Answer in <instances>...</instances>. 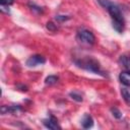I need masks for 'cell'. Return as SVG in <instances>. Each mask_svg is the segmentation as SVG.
<instances>
[{
    "label": "cell",
    "instance_id": "obj_3",
    "mask_svg": "<svg viewBox=\"0 0 130 130\" xmlns=\"http://www.w3.org/2000/svg\"><path fill=\"white\" fill-rule=\"evenodd\" d=\"M76 38H77V41L79 43H81L82 45H85V46H91V45H93V43L95 41L94 35L86 28L78 29Z\"/></svg>",
    "mask_w": 130,
    "mask_h": 130
},
{
    "label": "cell",
    "instance_id": "obj_10",
    "mask_svg": "<svg viewBox=\"0 0 130 130\" xmlns=\"http://www.w3.org/2000/svg\"><path fill=\"white\" fill-rule=\"evenodd\" d=\"M121 95H122L123 100L126 102V104L130 105V91L126 88H122L121 89Z\"/></svg>",
    "mask_w": 130,
    "mask_h": 130
},
{
    "label": "cell",
    "instance_id": "obj_14",
    "mask_svg": "<svg viewBox=\"0 0 130 130\" xmlns=\"http://www.w3.org/2000/svg\"><path fill=\"white\" fill-rule=\"evenodd\" d=\"M111 112H112L113 116H114L116 119L122 118V113H121V111H120L119 109H117V108H112V109H111Z\"/></svg>",
    "mask_w": 130,
    "mask_h": 130
},
{
    "label": "cell",
    "instance_id": "obj_8",
    "mask_svg": "<svg viewBox=\"0 0 130 130\" xmlns=\"http://www.w3.org/2000/svg\"><path fill=\"white\" fill-rule=\"evenodd\" d=\"M20 107L19 106H2L1 107V113L3 115L5 114H8V113H11V114H14L16 113L17 111H20Z\"/></svg>",
    "mask_w": 130,
    "mask_h": 130
},
{
    "label": "cell",
    "instance_id": "obj_5",
    "mask_svg": "<svg viewBox=\"0 0 130 130\" xmlns=\"http://www.w3.org/2000/svg\"><path fill=\"white\" fill-rule=\"evenodd\" d=\"M43 124H44L45 127L48 128V129H52V130L61 129V126L59 125L58 120H57L54 116H51V117H49V118L43 120Z\"/></svg>",
    "mask_w": 130,
    "mask_h": 130
},
{
    "label": "cell",
    "instance_id": "obj_2",
    "mask_svg": "<svg viewBox=\"0 0 130 130\" xmlns=\"http://www.w3.org/2000/svg\"><path fill=\"white\" fill-rule=\"evenodd\" d=\"M75 64L77 67L82 68L86 71H90L96 74H102L103 71L101 69V65L98 60H95L92 57H84L82 59L75 60Z\"/></svg>",
    "mask_w": 130,
    "mask_h": 130
},
{
    "label": "cell",
    "instance_id": "obj_7",
    "mask_svg": "<svg viewBox=\"0 0 130 130\" xmlns=\"http://www.w3.org/2000/svg\"><path fill=\"white\" fill-rule=\"evenodd\" d=\"M119 79H120V81H121L124 85L130 87V70L121 72L120 75H119Z\"/></svg>",
    "mask_w": 130,
    "mask_h": 130
},
{
    "label": "cell",
    "instance_id": "obj_16",
    "mask_svg": "<svg viewBox=\"0 0 130 130\" xmlns=\"http://www.w3.org/2000/svg\"><path fill=\"white\" fill-rule=\"evenodd\" d=\"M55 18H56L57 21H65V20H68L70 17L66 16V15H57Z\"/></svg>",
    "mask_w": 130,
    "mask_h": 130
},
{
    "label": "cell",
    "instance_id": "obj_11",
    "mask_svg": "<svg viewBox=\"0 0 130 130\" xmlns=\"http://www.w3.org/2000/svg\"><path fill=\"white\" fill-rule=\"evenodd\" d=\"M57 81H58V76H56V75H49V76L46 77V79H45V83H46L47 85H53V84H55Z\"/></svg>",
    "mask_w": 130,
    "mask_h": 130
},
{
    "label": "cell",
    "instance_id": "obj_4",
    "mask_svg": "<svg viewBox=\"0 0 130 130\" xmlns=\"http://www.w3.org/2000/svg\"><path fill=\"white\" fill-rule=\"evenodd\" d=\"M45 62H46V59H45L44 56H42V55H32L26 60L25 63L28 67H36V66L44 64Z\"/></svg>",
    "mask_w": 130,
    "mask_h": 130
},
{
    "label": "cell",
    "instance_id": "obj_17",
    "mask_svg": "<svg viewBox=\"0 0 130 130\" xmlns=\"http://www.w3.org/2000/svg\"><path fill=\"white\" fill-rule=\"evenodd\" d=\"M0 2H1V5H11L13 2H14V0H0Z\"/></svg>",
    "mask_w": 130,
    "mask_h": 130
},
{
    "label": "cell",
    "instance_id": "obj_9",
    "mask_svg": "<svg viewBox=\"0 0 130 130\" xmlns=\"http://www.w3.org/2000/svg\"><path fill=\"white\" fill-rule=\"evenodd\" d=\"M119 63L126 68L127 70H130V55H122L119 58Z\"/></svg>",
    "mask_w": 130,
    "mask_h": 130
},
{
    "label": "cell",
    "instance_id": "obj_1",
    "mask_svg": "<svg viewBox=\"0 0 130 130\" xmlns=\"http://www.w3.org/2000/svg\"><path fill=\"white\" fill-rule=\"evenodd\" d=\"M98 2L108 10V12L110 13L111 17H112V24H113V27L116 31L118 32H122L123 29H124V17L122 15V12L120 10V8L112 3L110 0H98Z\"/></svg>",
    "mask_w": 130,
    "mask_h": 130
},
{
    "label": "cell",
    "instance_id": "obj_13",
    "mask_svg": "<svg viewBox=\"0 0 130 130\" xmlns=\"http://www.w3.org/2000/svg\"><path fill=\"white\" fill-rule=\"evenodd\" d=\"M70 96H71L74 101H76V102H81V101H82V95H81L80 93L76 92V91L70 92Z\"/></svg>",
    "mask_w": 130,
    "mask_h": 130
},
{
    "label": "cell",
    "instance_id": "obj_12",
    "mask_svg": "<svg viewBox=\"0 0 130 130\" xmlns=\"http://www.w3.org/2000/svg\"><path fill=\"white\" fill-rule=\"evenodd\" d=\"M28 6L30 7V9H31L32 11H36L37 13H42V12H43V9H42V7H40V6H37L35 3H31V2H29V3H28Z\"/></svg>",
    "mask_w": 130,
    "mask_h": 130
},
{
    "label": "cell",
    "instance_id": "obj_6",
    "mask_svg": "<svg viewBox=\"0 0 130 130\" xmlns=\"http://www.w3.org/2000/svg\"><path fill=\"white\" fill-rule=\"evenodd\" d=\"M81 125L83 128L85 129H88V128H91L92 125H93V119L92 117L89 115V114H85L81 120Z\"/></svg>",
    "mask_w": 130,
    "mask_h": 130
},
{
    "label": "cell",
    "instance_id": "obj_15",
    "mask_svg": "<svg viewBox=\"0 0 130 130\" xmlns=\"http://www.w3.org/2000/svg\"><path fill=\"white\" fill-rule=\"evenodd\" d=\"M47 28L49 29V30H51V31H55V30H57V26L53 23V22H48L47 23Z\"/></svg>",
    "mask_w": 130,
    "mask_h": 130
}]
</instances>
